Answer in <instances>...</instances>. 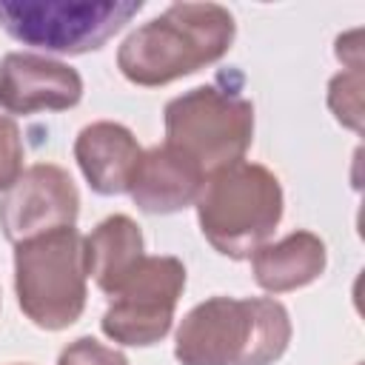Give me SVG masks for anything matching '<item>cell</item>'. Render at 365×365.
Returning <instances> with one entry per match:
<instances>
[{"label": "cell", "instance_id": "8fae6325", "mask_svg": "<svg viewBox=\"0 0 365 365\" xmlns=\"http://www.w3.org/2000/svg\"><path fill=\"white\" fill-rule=\"evenodd\" d=\"M202 182L205 174L200 171V165L177 148H171L168 143H163L143 151L128 194L143 214L163 217L194 205Z\"/></svg>", "mask_w": 365, "mask_h": 365}, {"label": "cell", "instance_id": "7a4b0ae2", "mask_svg": "<svg viewBox=\"0 0 365 365\" xmlns=\"http://www.w3.org/2000/svg\"><path fill=\"white\" fill-rule=\"evenodd\" d=\"M288 308L274 297H208L177 325L180 365H274L291 345Z\"/></svg>", "mask_w": 365, "mask_h": 365}, {"label": "cell", "instance_id": "ba28073f", "mask_svg": "<svg viewBox=\"0 0 365 365\" xmlns=\"http://www.w3.org/2000/svg\"><path fill=\"white\" fill-rule=\"evenodd\" d=\"M80 214V191L71 174L54 163L23 168L17 182L0 197V228L11 245L40 234L68 228Z\"/></svg>", "mask_w": 365, "mask_h": 365}, {"label": "cell", "instance_id": "7c38bea8", "mask_svg": "<svg viewBox=\"0 0 365 365\" xmlns=\"http://www.w3.org/2000/svg\"><path fill=\"white\" fill-rule=\"evenodd\" d=\"M328 248L314 231H291L251 254V274L268 294H288L317 282L325 274Z\"/></svg>", "mask_w": 365, "mask_h": 365}, {"label": "cell", "instance_id": "3957f363", "mask_svg": "<svg viewBox=\"0 0 365 365\" xmlns=\"http://www.w3.org/2000/svg\"><path fill=\"white\" fill-rule=\"evenodd\" d=\"M205 242L228 259H251L277 231L285 197L277 174L259 163L240 160L205 177L194 202Z\"/></svg>", "mask_w": 365, "mask_h": 365}, {"label": "cell", "instance_id": "8992f818", "mask_svg": "<svg viewBox=\"0 0 365 365\" xmlns=\"http://www.w3.org/2000/svg\"><path fill=\"white\" fill-rule=\"evenodd\" d=\"M140 0H0V29L46 54L100 51L137 11Z\"/></svg>", "mask_w": 365, "mask_h": 365}, {"label": "cell", "instance_id": "4fadbf2b", "mask_svg": "<svg viewBox=\"0 0 365 365\" xmlns=\"http://www.w3.org/2000/svg\"><path fill=\"white\" fill-rule=\"evenodd\" d=\"M145 257V240L140 225L128 214H111L100 220L88 237H83L86 274L108 297Z\"/></svg>", "mask_w": 365, "mask_h": 365}, {"label": "cell", "instance_id": "277c9868", "mask_svg": "<svg viewBox=\"0 0 365 365\" xmlns=\"http://www.w3.org/2000/svg\"><path fill=\"white\" fill-rule=\"evenodd\" d=\"M88 274L83 234L68 225L14 245V294L26 319L43 331H63L86 311Z\"/></svg>", "mask_w": 365, "mask_h": 365}, {"label": "cell", "instance_id": "9c48e42d", "mask_svg": "<svg viewBox=\"0 0 365 365\" xmlns=\"http://www.w3.org/2000/svg\"><path fill=\"white\" fill-rule=\"evenodd\" d=\"M83 100V77L63 60L9 51L0 60V108L6 114L66 111Z\"/></svg>", "mask_w": 365, "mask_h": 365}, {"label": "cell", "instance_id": "5bb4252c", "mask_svg": "<svg viewBox=\"0 0 365 365\" xmlns=\"http://www.w3.org/2000/svg\"><path fill=\"white\" fill-rule=\"evenodd\" d=\"M328 108L339 125L362 131V71H339L328 83Z\"/></svg>", "mask_w": 365, "mask_h": 365}, {"label": "cell", "instance_id": "30bf717a", "mask_svg": "<svg viewBox=\"0 0 365 365\" xmlns=\"http://www.w3.org/2000/svg\"><path fill=\"white\" fill-rule=\"evenodd\" d=\"M140 157L143 148L131 128L114 120L88 123L74 137V160L91 191L100 197L128 194Z\"/></svg>", "mask_w": 365, "mask_h": 365}, {"label": "cell", "instance_id": "9a60e30c", "mask_svg": "<svg viewBox=\"0 0 365 365\" xmlns=\"http://www.w3.org/2000/svg\"><path fill=\"white\" fill-rule=\"evenodd\" d=\"M23 160L26 148L20 125L11 117L0 114V191H9L17 182V177L23 174Z\"/></svg>", "mask_w": 365, "mask_h": 365}, {"label": "cell", "instance_id": "2e32d148", "mask_svg": "<svg viewBox=\"0 0 365 365\" xmlns=\"http://www.w3.org/2000/svg\"><path fill=\"white\" fill-rule=\"evenodd\" d=\"M57 365H131V362L125 359L123 351L108 348L94 336H77L60 351Z\"/></svg>", "mask_w": 365, "mask_h": 365}, {"label": "cell", "instance_id": "6da1fadb", "mask_svg": "<svg viewBox=\"0 0 365 365\" xmlns=\"http://www.w3.org/2000/svg\"><path fill=\"white\" fill-rule=\"evenodd\" d=\"M237 37L234 14L220 3H171L137 26L117 48L120 74L143 88L168 86L217 60Z\"/></svg>", "mask_w": 365, "mask_h": 365}, {"label": "cell", "instance_id": "5b68a950", "mask_svg": "<svg viewBox=\"0 0 365 365\" xmlns=\"http://www.w3.org/2000/svg\"><path fill=\"white\" fill-rule=\"evenodd\" d=\"M165 143L208 177L245 160L254 143V106L234 88L197 86L163 108Z\"/></svg>", "mask_w": 365, "mask_h": 365}, {"label": "cell", "instance_id": "52a82bcc", "mask_svg": "<svg viewBox=\"0 0 365 365\" xmlns=\"http://www.w3.org/2000/svg\"><path fill=\"white\" fill-rule=\"evenodd\" d=\"M185 291V265L177 257H143L137 268L108 294L100 319L103 334L125 348H148L168 336L177 302Z\"/></svg>", "mask_w": 365, "mask_h": 365}]
</instances>
